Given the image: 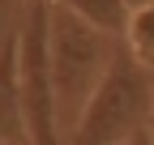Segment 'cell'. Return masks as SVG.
<instances>
[{"label":"cell","instance_id":"6da1fadb","mask_svg":"<svg viewBox=\"0 0 154 145\" xmlns=\"http://www.w3.org/2000/svg\"><path fill=\"white\" fill-rule=\"evenodd\" d=\"M150 120H154V81H150V68L133 60L124 39H120L107 77L99 81L94 98L86 102L82 120L69 128L64 145H120L124 137L146 128Z\"/></svg>","mask_w":154,"mask_h":145},{"label":"cell","instance_id":"7a4b0ae2","mask_svg":"<svg viewBox=\"0 0 154 145\" xmlns=\"http://www.w3.org/2000/svg\"><path fill=\"white\" fill-rule=\"evenodd\" d=\"M116 47H120V39L94 30L77 13H69L60 0H51V72H56V98H60L64 137L82 120L99 81L107 77V68L116 60Z\"/></svg>","mask_w":154,"mask_h":145},{"label":"cell","instance_id":"3957f363","mask_svg":"<svg viewBox=\"0 0 154 145\" xmlns=\"http://www.w3.org/2000/svg\"><path fill=\"white\" fill-rule=\"evenodd\" d=\"M17 81H22L30 145H64L60 98L51 72V0H30L17 26Z\"/></svg>","mask_w":154,"mask_h":145},{"label":"cell","instance_id":"277c9868","mask_svg":"<svg viewBox=\"0 0 154 145\" xmlns=\"http://www.w3.org/2000/svg\"><path fill=\"white\" fill-rule=\"evenodd\" d=\"M0 145H30L22 81H17V30L0 39Z\"/></svg>","mask_w":154,"mask_h":145},{"label":"cell","instance_id":"5b68a950","mask_svg":"<svg viewBox=\"0 0 154 145\" xmlns=\"http://www.w3.org/2000/svg\"><path fill=\"white\" fill-rule=\"evenodd\" d=\"M60 4H64L69 13H77L82 22H90L94 30L111 34V39H124L128 17H133L128 0H60Z\"/></svg>","mask_w":154,"mask_h":145},{"label":"cell","instance_id":"8992f818","mask_svg":"<svg viewBox=\"0 0 154 145\" xmlns=\"http://www.w3.org/2000/svg\"><path fill=\"white\" fill-rule=\"evenodd\" d=\"M124 47H128V56L137 60V64H146L154 72V4L133 9L128 30H124Z\"/></svg>","mask_w":154,"mask_h":145},{"label":"cell","instance_id":"52a82bcc","mask_svg":"<svg viewBox=\"0 0 154 145\" xmlns=\"http://www.w3.org/2000/svg\"><path fill=\"white\" fill-rule=\"evenodd\" d=\"M120 145H154V128H150V124H146V128H137V132H133V137H124Z\"/></svg>","mask_w":154,"mask_h":145},{"label":"cell","instance_id":"ba28073f","mask_svg":"<svg viewBox=\"0 0 154 145\" xmlns=\"http://www.w3.org/2000/svg\"><path fill=\"white\" fill-rule=\"evenodd\" d=\"M141 4H154V0H128V9H141Z\"/></svg>","mask_w":154,"mask_h":145},{"label":"cell","instance_id":"9c48e42d","mask_svg":"<svg viewBox=\"0 0 154 145\" xmlns=\"http://www.w3.org/2000/svg\"><path fill=\"white\" fill-rule=\"evenodd\" d=\"M150 128H154V120H150Z\"/></svg>","mask_w":154,"mask_h":145}]
</instances>
